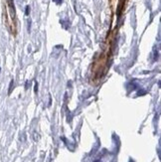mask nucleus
<instances>
[{
	"label": "nucleus",
	"mask_w": 161,
	"mask_h": 162,
	"mask_svg": "<svg viewBox=\"0 0 161 162\" xmlns=\"http://www.w3.org/2000/svg\"><path fill=\"white\" fill-rule=\"evenodd\" d=\"M28 14H29V7L26 8V15H28Z\"/></svg>",
	"instance_id": "f257e3e1"
}]
</instances>
